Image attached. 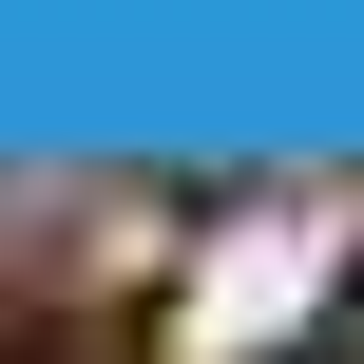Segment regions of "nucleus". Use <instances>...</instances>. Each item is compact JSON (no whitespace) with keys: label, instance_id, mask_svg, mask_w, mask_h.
I'll use <instances>...</instances> for the list:
<instances>
[{"label":"nucleus","instance_id":"2","mask_svg":"<svg viewBox=\"0 0 364 364\" xmlns=\"http://www.w3.org/2000/svg\"><path fill=\"white\" fill-rule=\"evenodd\" d=\"M346 346H364V269H346Z\"/></svg>","mask_w":364,"mask_h":364},{"label":"nucleus","instance_id":"1","mask_svg":"<svg viewBox=\"0 0 364 364\" xmlns=\"http://www.w3.org/2000/svg\"><path fill=\"white\" fill-rule=\"evenodd\" d=\"M346 307V250H326V211L307 192H230V211H192V269H173V364H307V326Z\"/></svg>","mask_w":364,"mask_h":364}]
</instances>
